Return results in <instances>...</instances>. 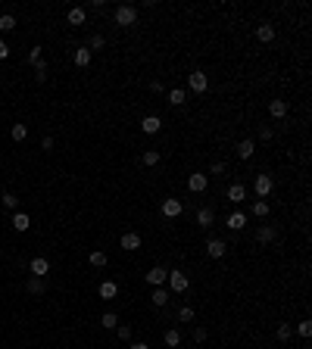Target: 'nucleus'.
<instances>
[{"label": "nucleus", "mask_w": 312, "mask_h": 349, "mask_svg": "<svg viewBox=\"0 0 312 349\" xmlns=\"http://www.w3.org/2000/svg\"><path fill=\"white\" fill-rule=\"evenodd\" d=\"M112 22H115L119 28H131V25H137V9L125 3V6H119V9L112 13Z\"/></svg>", "instance_id": "nucleus-1"}, {"label": "nucleus", "mask_w": 312, "mask_h": 349, "mask_svg": "<svg viewBox=\"0 0 312 349\" xmlns=\"http://www.w3.org/2000/svg\"><path fill=\"white\" fill-rule=\"evenodd\" d=\"M169 287H172V293H188V287H191V277L184 274L181 268H175V271H169V281H166Z\"/></svg>", "instance_id": "nucleus-2"}, {"label": "nucleus", "mask_w": 312, "mask_h": 349, "mask_svg": "<svg viewBox=\"0 0 312 349\" xmlns=\"http://www.w3.org/2000/svg\"><path fill=\"white\" fill-rule=\"evenodd\" d=\"M272 187H275V178H272V174H256V181H253V190H256L259 200H265V196L272 193Z\"/></svg>", "instance_id": "nucleus-3"}, {"label": "nucleus", "mask_w": 312, "mask_h": 349, "mask_svg": "<svg viewBox=\"0 0 312 349\" xmlns=\"http://www.w3.org/2000/svg\"><path fill=\"white\" fill-rule=\"evenodd\" d=\"M159 212H163L166 218H178V215L184 212V203H181V200H175V196H169V200H163Z\"/></svg>", "instance_id": "nucleus-4"}, {"label": "nucleus", "mask_w": 312, "mask_h": 349, "mask_svg": "<svg viewBox=\"0 0 312 349\" xmlns=\"http://www.w3.org/2000/svg\"><path fill=\"white\" fill-rule=\"evenodd\" d=\"M206 187H209V174H203V172H194L191 178H188V190H191V193H203Z\"/></svg>", "instance_id": "nucleus-5"}, {"label": "nucleus", "mask_w": 312, "mask_h": 349, "mask_svg": "<svg viewBox=\"0 0 312 349\" xmlns=\"http://www.w3.org/2000/svg\"><path fill=\"white\" fill-rule=\"evenodd\" d=\"M188 87L194 90V94H203V90L209 87V81H206V72H200V69H197V72H191V75H188Z\"/></svg>", "instance_id": "nucleus-6"}, {"label": "nucleus", "mask_w": 312, "mask_h": 349, "mask_svg": "<svg viewBox=\"0 0 312 349\" xmlns=\"http://www.w3.org/2000/svg\"><path fill=\"white\" fill-rule=\"evenodd\" d=\"M169 281V271L163 268V265H153V268L147 271V284H153V287H163Z\"/></svg>", "instance_id": "nucleus-7"}, {"label": "nucleus", "mask_w": 312, "mask_h": 349, "mask_svg": "<svg viewBox=\"0 0 312 349\" xmlns=\"http://www.w3.org/2000/svg\"><path fill=\"white\" fill-rule=\"evenodd\" d=\"M228 253V243L225 240H218V237H212L209 243H206V256H209V259H222V256Z\"/></svg>", "instance_id": "nucleus-8"}, {"label": "nucleus", "mask_w": 312, "mask_h": 349, "mask_svg": "<svg viewBox=\"0 0 312 349\" xmlns=\"http://www.w3.org/2000/svg\"><path fill=\"white\" fill-rule=\"evenodd\" d=\"M31 274L34 277H47L50 274V262L44 259V256H34V259H31Z\"/></svg>", "instance_id": "nucleus-9"}, {"label": "nucleus", "mask_w": 312, "mask_h": 349, "mask_svg": "<svg viewBox=\"0 0 312 349\" xmlns=\"http://www.w3.org/2000/svg\"><path fill=\"white\" fill-rule=\"evenodd\" d=\"M141 128H144V134H159L163 131V119H159V115H144Z\"/></svg>", "instance_id": "nucleus-10"}, {"label": "nucleus", "mask_w": 312, "mask_h": 349, "mask_svg": "<svg viewBox=\"0 0 312 349\" xmlns=\"http://www.w3.org/2000/svg\"><path fill=\"white\" fill-rule=\"evenodd\" d=\"M141 243H144V240H141V234H134V231H128V234H122V240H119V247L131 253V250H141Z\"/></svg>", "instance_id": "nucleus-11"}, {"label": "nucleus", "mask_w": 312, "mask_h": 349, "mask_svg": "<svg viewBox=\"0 0 312 349\" xmlns=\"http://www.w3.org/2000/svg\"><path fill=\"white\" fill-rule=\"evenodd\" d=\"M197 225L200 228H212L215 225V209L212 206H203L200 212H197Z\"/></svg>", "instance_id": "nucleus-12"}, {"label": "nucleus", "mask_w": 312, "mask_h": 349, "mask_svg": "<svg viewBox=\"0 0 312 349\" xmlns=\"http://www.w3.org/2000/svg\"><path fill=\"white\" fill-rule=\"evenodd\" d=\"M225 196H228V203H244L247 200V187H244V184H231Z\"/></svg>", "instance_id": "nucleus-13"}, {"label": "nucleus", "mask_w": 312, "mask_h": 349, "mask_svg": "<svg viewBox=\"0 0 312 349\" xmlns=\"http://www.w3.org/2000/svg\"><path fill=\"white\" fill-rule=\"evenodd\" d=\"M253 153H256V141H253V137H244V141L237 144V156L240 159H250Z\"/></svg>", "instance_id": "nucleus-14"}, {"label": "nucleus", "mask_w": 312, "mask_h": 349, "mask_svg": "<svg viewBox=\"0 0 312 349\" xmlns=\"http://www.w3.org/2000/svg\"><path fill=\"white\" fill-rule=\"evenodd\" d=\"M44 290H47V277H34V274H31V277H28V293H31V296H41Z\"/></svg>", "instance_id": "nucleus-15"}, {"label": "nucleus", "mask_w": 312, "mask_h": 349, "mask_svg": "<svg viewBox=\"0 0 312 349\" xmlns=\"http://www.w3.org/2000/svg\"><path fill=\"white\" fill-rule=\"evenodd\" d=\"M225 225H228L231 231H244V225H247V215H244V212H231V215L225 218Z\"/></svg>", "instance_id": "nucleus-16"}, {"label": "nucleus", "mask_w": 312, "mask_h": 349, "mask_svg": "<svg viewBox=\"0 0 312 349\" xmlns=\"http://www.w3.org/2000/svg\"><path fill=\"white\" fill-rule=\"evenodd\" d=\"M269 115L272 119H284L287 115V100H272L269 103Z\"/></svg>", "instance_id": "nucleus-17"}, {"label": "nucleus", "mask_w": 312, "mask_h": 349, "mask_svg": "<svg viewBox=\"0 0 312 349\" xmlns=\"http://www.w3.org/2000/svg\"><path fill=\"white\" fill-rule=\"evenodd\" d=\"M256 38H259L262 44H272V41H275V25H269V22H262V25L256 28Z\"/></svg>", "instance_id": "nucleus-18"}, {"label": "nucleus", "mask_w": 312, "mask_h": 349, "mask_svg": "<svg viewBox=\"0 0 312 349\" xmlns=\"http://www.w3.org/2000/svg\"><path fill=\"white\" fill-rule=\"evenodd\" d=\"M13 228L19 231V234H22V231H28V228H31V218H28V212H13Z\"/></svg>", "instance_id": "nucleus-19"}, {"label": "nucleus", "mask_w": 312, "mask_h": 349, "mask_svg": "<svg viewBox=\"0 0 312 349\" xmlns=\"http://www.w3.org/2000/svg\"><path fill=\"white\" fill-rule=\"evenodd\" d=\"M100 328L115 331V328H119V315H115V312H103V315H100Z\"/></svg>", "instance_id": "nucleus-20"}, {"label": "nucleus", "mask_w": 312, "mask_h": 349, "mask_svg": "<svg viewBox=\"0 0 312 349\" xmlns=\"http://www.w3.org/2000/svg\"><path fill=\"white\" fill-rule=\"evenodd\" d=\"M256 240H259V243H272V240H275V228H272V225H259V228H256Z\"/></svg>", "instance_id": "nucleus-21"}, {"label": "nucleus", "mask_w": 312, "mask_h": 349, "mask_svg": "<svg viewBox=\"0 0 312 349\" xmlns=\"http://www.w3.org/2000/svg\"><path fill=\"white\" fill-rule=\"evenodd\" d=\"M85 19H88V13L82 6H72L69 9V25H85Z\"/></svg>", "instance_id": "nucleus-22"}, {"label": "nucleus", "mask_w": 312, "mask_h": 349, "mask_svg": "<svg viewBox=\"0 0 312 349\" xmlns=\"http://www.w3.org/2000/svg\"><path fill=\"white\" fill-rule=\"evenodd\" d=\"M115 296H119V287L112 281H103L100 284V299H115Z\"/></svg>", "instance_id": "nucleus-23"}, {"label": "nucleus", "mask_w": 312, "mask_h": 349, "mask_svg": "<svg viewBox=\"0 0 312 349\" xmlns=\"http://www.w3.org/2000/svg\"><path fill=\"white\" fill-rule=\"evenodd\" d=\"M169 103H172V106H184V103H188V94H184L181 87H172L169 90Z\"/></svg>", "instance_id": "nucleus-24"}, {"label": "nucleus", "mask_w": 312, "mask_h": 349, "mask_svg": "<svg viewBox=\"0 0 312 349\" xmlns=\"http://www.w3.org/2000/svg\"><path fill=\"white\" fill-rule=\"evenodd\" d=\"M88 262L94 265V268H103V265H106L109 259H106V253L103 250H91V256H88Z\"/></svg>", "instance_id": "nucleus-25"}, {"label": "nucleus", "mask_w": 312, "mask_h": 349, "mask_svg": "<svg viewBox=\"0 0 312 349\" xmlns=\"http://www.w3.org/2000/svg\"><path fill=\"white\" fill-rule=\"evenodd\" d=\"M150 302H153V306H159V309H163V306H166V302H169V290H163V287H156V290H153V296H150Z\"/></svg>", "instance_id": "nucleus-26"}, {"label": "nucleus", "mask_w": 312, "mask_h": 349, "mask_svg": "<svg viewBox=\"0 0 312 349\" xmlns=\"http://www.w3.org/2000/svg\"><path fill=\"white\" fill-rule=\"evenodd\" d=\"M91 56H94V53H91L88 47H78V50H75V66H82V69L91 66Z\"/></svg>", "instance_id": "nucleus-27"}, {"label": "nucleus", "mask_w": 312, "mask_h": 349, "mask_svg": "<svg viewBox=\"0 0 312 349\" xmlns=\"http://www.w3.org/2000/svg\"><path fill=\"white\" fill-rule=\"evenodd\" d=\"M9 134H13V141H25V137H28V125L16 122L13 128H9Z\"/></svg>", "instance_id": "nucleus-28"}, {"label": "nucleus", "mask_w": 312, "mask_h": 349, "mask_svg": "<svg viewBox=\"0 0 312 349\" xmlns=\"http://www.w3.org/2000/svg\"><path fill=\"white\" fill-rule=\"evenodd\" d=\"M0 203H3L6 209H13V212H19V196H16V193H9V190H6L3 196H0Z\"/></svg>", "instance_id": "nucleus-29"}, {"label": "nucleus", "mask_w": 312, "mask_h": 349, "mask_svg": "<svg viewBox=\"0 0 312 349\" xmlns=\"http://www.w3.org/2000/svg\"><path fill=\"white\" fill-rule=\"evenodd\" d=\"M28 63H31L34 69L44 66V53H41V47H31V50H28Z\"/></svg>", "instance_id": "nucleus-30"}, {"label": "nucleus", "mask_w": 312, "mask_h": 349, "mask_svg": "<svg viewBox=\"0 0 312 349\" xmlns=\"http://www.w3.org/2000/svg\"><path fill=\"white\" fill-rule=\"evenodd\" d=\"M253 215H256V218L269 215V200H256V203H253Z\"/></svg>", "instance_id": "nucleus-31"}, {"label": "nucleus", "mask_w": 312, "mask_h": 349, "mask_svg": "<svg viewBox=\"0 0 312 349\" xmlns=\"http://www.w3.org/2000/svg\"><path fill=\"white\" fill-rule=\"evenodd\" d=\"M178 321H181V324H191V321H194V306H181V309H178Z\"/></svg>", "instance_id": "nucleus-32"}, {"label": "nucleus", "mask_w": 312, "mask_h": 349, "mask_svg": "<svg viewBox=\"0 0 312 349\" xmlns=\"http://www.w3.org/2000/svg\"><path fill=\"white\" fill-rule=\"evenodd\" d=\"M13 28H16V16L3 13V16H0V31H13Z\"/></svg>", "instance_id": "nucleus-33"}, {"label": "nucleus", "mask_w": 312, "mask_h": 349, "mask_svg": "<svg viewBox=\"0 0 312 349\" xmlns=\"http://www.w3.org/2000/svg\"><path fill=\"white\" fill-rule=\"evenodd\" d=\"M163 340H166V346H172V349H175V346L181 343V334H178L175 328H172V331H166V337H163Z\"/></svg>", "instance_id": "nucleus-34"}, {"label": "nucleus", "mask_w": 312, "mask_h": 349, "mask_svg": "<svg viewBox=\"0 0 312 349\" xmlns=\"http://www.w3.org/2000/svg\"><path fill=\"white\" fill-rule=\"evenodd\" d=\"M291 337H294V328H291L287 321H281V324H278V340H291Z\"/></svg>", "instance_id": "nucleus-35"}, {"label": "nucleus", "mask_w": 312, "mask_h": 349, "mask_svg": "<svg viewBox=\"0 0 312 349\" xmlns=\"http://www.w3.org/2000/svg\"><path fill=\"white\" fill-rule=\"evenodd\" d=\"M144 166H159V153H156V150H144Z\"/></svg>", "instance_id": "nucleus-36"}, {"label": "nucleus", "mask_w": 312, "mask_h": 349, "mask_svg": "<svg viewBox=\"0 0 312 349\" xmlns=\"http://www.w3.org/2000/svg\"><path fill=\"white\" fill-rule=\"evenodd\" d=\"M103 44H106V38H103V34H94V38H91V44H88V50L94 53V50H100Z\"/></svg>", "instance_id": "nucleus-37"}, {"label": "nucleus", "mask_w": 312, "mask_h": 349, "mask_svg": "<svg viewBox=\"0 0 312 349\" xmlns=\"http://www.w3.org/2000/svg\"><path fill=\"white\" fill-rule=\"evenodd\" d=\"M297 331L303 334V337H312V321H309V318H306V321H300V324H297Z\"/></svg>", "instance_id": "nucleus-38"}, {"label": "nucleus", "mask_w": 312, "mask_h": 349, "mask_svg": "<svg viewBox=\"0 0 312 349\" xmlns=\"http://www.w3.org/2000/svg\"><path fill=\"white\" fill-rule=\"evenodd\" d=\"M272 137H275V131H272L269 125H262V128H259V141H272Z\"/></svg>", "instance_id": "nucleus-39"}, {"label": "nucleus", "mask_w": 312, "mask_h": 349, "mask_svg": "<svg viewBox=\"0 0 312 349\" xmlns=\"http://www.w3.org/2000/svg\"><path fill=\"white\" fill-rule=\"evenodd\" d=\"M115 331H119V340H131V328H128V324H119Z\"/></svg>", "instance_id": "nucleus-40"}, {"label": "nucleus", "mask_w": 312, "mask_h": 349, "mask_svg": "<svg viewBox=\"0 0 312 349\" xmlns=\"http://www.w3.org/2000/svg\"><path fill=\"white\" fill-rule=\"evenodd\" d=\"M34 81H38V85H44V81H47V66H41L38 72H34Z\"/></svg>", "instance_id": "nucleus-41"}, {"label": "nucleus", "mask_w": 312, "mask_h": 349, "mask_svg": "<svg viewBox=\"0 0 312 349\" xmlns=\"http://www.w3.org/2000/svg\"><path fill=\"white\" fill-rule=\"evenodd\" d=\"M225 172V162H212L209 166V174H222Z\"/></svg>", "instance_id": "nucleus-42"}, {"label": "nucleus", "mask_w": 312, "mask_h": 349, "mask_svg": "<svg viewBox=\"0 0 312 349\" xmlns=\"http://www.w3.org/2000/svg\"><path fill=\"white\" fill-rule=\"evenodd\" d=\"M194 340L203 343V340H206V328H194Z\"/></svg>", "instance_id": "nucleus-43"}, {"label": "nucleus", "mask_w": 312, "mask_h": 349, "mask_svg": "<svg viewBox=\"0 0 312 349\" xmlns=\"http://www.w3.org/2000/svg\"><path fill=\"white\" fill-rule=\"evenodd\" d=\"M150 90H153V94H163L166 87H163V81H150Z\"/></svg>", "instance_id": "nucleus-44"}, {"label": "nucleus", "mask_w": 312, "mask_h": 349, "mask_svg": "<svg viewBox=\"0 0 312 349\" xmlns=\"http://www.w3.org/2000/svg\"><path fill=\"white\" fill-rule=\"evenodd\" d=\"M9 56V47H6V41H0V60H6Z\"/></svg>", "instance_id": "nucleus-45"}, {"label": "nucleus", "mask_w": 312, "mask_h": 349, "mask_svg": "<svg viewBox=\"0 0 312 349\" xmlns=\"http://www.w3.org/2000/svg\"><path fill=\"white\" fill-rule=\"evenodd\" d=\"M128 349H150V346H147V343H131Z\"/></svg>", "instance_id": "nucleus-46"}]
</instances>
